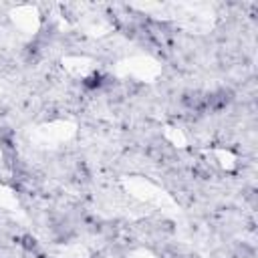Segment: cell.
<instances>
[{
	"mask_svg": "<svg viewBox=\"0 0 258 258\" xmlns=\"http://www.w3.org/2000/svg\"><path fill=\"white\" fill-rule=\"evenodd\" d=\"M83 85H85L87 89H97V87H101V85H103V75H99V73H95V75H91V77H87Z\"/></svg>",
	"mask_w": 258,
	"mask_h": 258,
	"instance_id": "cell-1",
	"label": "cell"
}]
</instances>
